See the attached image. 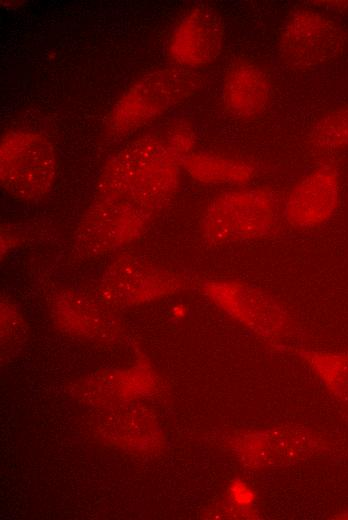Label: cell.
I'll list each match as a JSON object with an SVG mask.
<instances>
[{
    "mask_svg": "<svg viewBox=\"0 0 348 520\" xmlns=\"http://www.w3.org/2000/svg\"><path fill=\"white\" fill-rule=\"evenodd\" d=\"M194 144V129L186 120L171 121L130 142L102 168L93 202L148 226L176 192Z\"/></svg>",
    "mask_w": 348,
    "mask_h": 520,
    "instance_id": "cell-1",
    "label": "cell"
},
{
    "mask_svg": "<svg viewBox=\"0 0 348 520\" xmlns=\"http://www.w3.org/2000/svg\"><path fill=\"white\" fill-rule=\"evenodd\" d=\"M199 86L196 74L182 67L152 71L134 82L106 116L109 137H125L157 120L189 98Z\"/></svg>",
    "mask_w": 348,
    "mask_h": 520,
    "instance_id": "cell-2",
    "label": "cell"
},
{
    "mask_svg": "<svg viewBox=\"0 0 348 520\" xmlns=\"http://www.w3.org/2000/svg\"><path fill=\"white\" fill-rule=\"evenodd\" d=\"M274 195L265 188H239L221 193L207 206L201 233L212 244H232L268 237L277 222Z\"/></svg>",
    "mask_w": 348,
    "mask_h": 520,
    "instance_id": "cell-3",
    "label": "cell"
},
{
    "mask_svg": "<svg viewBox=\"0 0 348 520\" xmlns=\"http://www.w3.org/2000/svg\"><path fill=\"white\" fill-rule=\"evenodd\" d=\"M55 149L43 134L23 129L6 132L0 142V183L12 197L37 201L52 189Z\"/></svg>",
    "mask_w": 348,
    "mask_h": 520,
    "instance_id": "cell-4",
    "label": "cell"
},
{
    "mask_svg": "<svg viewBox=\"0 0 348 520\" xmlns=\"http://www.w3.org/2000/svg\"><path fill=\"white\" fill-rule=\"evenodd\" d=\"M345 46L341 27L324 14L297 9L285 20L278 39L282 61L294 68H311L338 58Z\"/></svg>",
    "mask_w": 348,
    "mask_h": 520,
    "instance_id": "cell-5",
    "label": "cell"
},
{
    "mask_svg": "<svg viewBox=\"0 0 348 520\" xmlns=\"http://www.w3.org/2000/svg\"><path fill=\"white\" fill-rule=\"evenodd\" d=\"M225 28L219 12L205 4L188 10L175 24L167 43L169 57L179 67H201L221 54Z\"/></svg>",
    "mask_w": 348,
    "mask_h": 520,
    "instance_id": "cell-6",
    "label": "cell"
},
{
    "mask_svg": "<svg viewBox=\"0 0 348 520\" xmlns=\"http://www.w3.org/2000/svg\"><path fill=\"white\" fill-rule=\"evenodd\" d=\"M340 199V176L335 165L323 163L289 191L283 217L294 228H316L332 218Z\"/></svg>",
    "mask_w": 348,
    "mask_h": 520,
    "instance_id": "cell-7",
    "label": "cell"
},
{
    "mask_svg": "<svg viewBox=\"0 0 348 520\" xmlns=\"http://www.w3.org/2000/svg\"><path fill=\"white\" fill-rule=\"evenodd\" d=\"M206 292L237 318L262 335L280 334L286 317L280 307L265 293L240 281H211Z\"/></svg>",
    "mask_w": 348,
    "mask_h": 520,
    "instance_id": "cell-8",
    "label": "cell"
},
{
    "mask_svg": "<svg viewBox=\"0 0 348 520\" xmlns=\"http://www.w3.org/2000/svg\"><path fill=\"white\" fill-rule=\"evenodd\" d=\"M270 82L261 67L241 60L227 71L222 85V101L231 115L251 119L262 114L270 100Z\"/></svg>",
    "mask_w": 348,
    "mask_h": 520,
    "instance_id": "cell-9",
    "label": "cell"
},
{
    "mask_svg": "<svg viewBox=\"0 0 348 520\" xmlns=\"http://www.w3.org/2000/svg\"><path fill=\"white\" fill-rule=\"evenodd\" d=\"M183 169L193 179L207 184L245 185L255 176L250 163L207 152H192L184 160Z\"/></svg>",
    "mask_w": 348,
    "mask_h": 520,
    "instance_id": "cell-10",
    "label": "cell"
},
{
    "mask_svg": "<svg viewBox=\"0 0 348 520\" xmlns=\"http://www.w3.org/2000/svg\"><path fill=\"white\" fill-rule=\"evenodd\" d=\"M310 143L321 151L348 147V106L323 115L310 133Z\"/></svg>",
    "mask_w": 348,
    "mask_h": 520,
    "instance_id": "cell-11",
    "label": "cell"
}]
</instances>
